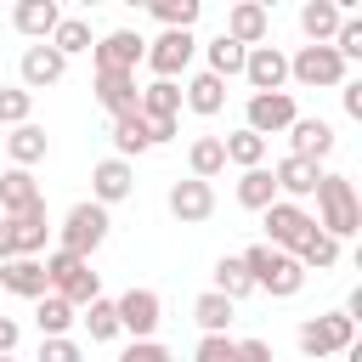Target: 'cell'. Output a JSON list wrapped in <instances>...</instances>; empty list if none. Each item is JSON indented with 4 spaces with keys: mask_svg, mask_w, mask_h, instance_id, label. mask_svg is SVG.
<instances>
[{
    "mask_svg": "<svg viewBox=\"0 0 362 362\" xmlns=\"http://www.w3.org/2000/svg\"><path fill=\"white\" fill-rule=\"evenodd\" d=\"M294 260H300L305 272H328V266L339 260V243H334L328 232H317V226H311V232H305V243L294 249Z\"/></svg>",
    "mask_w": 362,
    "mask_h": 362,
    "instance_id": "d590c367",
    "label": "cell"
},
{
    "mask_svg": "<svg viewBox=\"0 0 362 362\" xmlns=\"http://www.w3.org/2000/svg\"><path fill=\"white\" fill-rule=\"evenodd\" d=\"M45 238H51L45 204L28 209V215H11V221H6V260H40V255H45Z\"/></svg>",
    "mask_w": 362,
    "mask_h": 362,
    "instance_id": "7c38bea8",
    "label": "cell"
},
{
    "mask_svg": "<svg viewBox=\"0 0 362 362\" xmlns=\"http://www.w3.org/2000/svg\"><path fill=\"white\" fill-rule=\"evenodd\" d=\"M192 362H238V339H226V334H204V339L192 345Z\"/></svg>",
    "mask_w": 362,
    "mask_h": 362,
    "instance_id": "b9f144b4",
    "label": "cell"
},
{
    "mask_svg": "<svg viewBox=\"0 0 362 362\" xmlns=\"http://www.w3.org/2000/svg\"><path fill=\"white\" fill-rule=\"evenodd\" d=\"M17 74H23V90L34 96V90H45V85H57V79L68 74V57H62V51H51V45L40 40V45H28V51H23Z\"/></svg>",
    "mask_w": 362,
    "mask_h": 362,
    "instance_id": "9a60e30c",
    "label": "cell"
},
{
    "mask_svg": "<svg viewBox=\"0 0 362 362\" xmlns=\"http://www.w3.org/2000/svg\"><path fill=\"white\" fill-rule=\"evenodd\" d=\"M339 102H345L351 119H362V79H345V85H339Z\"/></svg>",
    "mask_w": 362,
    "mask_h": 362,
    "instance_id": "bcb514c9",
    "label": "cell"
},
{
    "mask_svg": "<svg viewBox=\"0 0 362 362\" xmlns=\"http://www.w3.org/2000/svg\"><path fill=\"white\" fill-rule=\"evenodd\" d=\"M243 79L255 85V96H272V90L288 85V57H283L277 45H249V57H243Z\"/></svg>",
    "mask_w": 362,
    "mask_h": 362,
    "instance_id": "4fadbf2b",
    "label": "cell"
},
{
    "mask_svg": "<svg viewBox=\"0 0 362 362\" xmlns=\"http://www.w3.org/2000/svg\"><path fill=\"white\" fill-rule=\"evenodd\" d=\"M221 147H226V164H238V170H260L266 164V141L255 130H232V136H221Z\"/></svg>",
    "mask_w": 362,
    "mask_h": 362,
    "instance_id": "1f68e13d",
    "label": "cell"
},
{
    "mask_svg": "<svg viewBox=\"0 0 362 362\" xmlns=\"http://www.w3.org/2000/svg\"><path fill=\"white\" fill-rule=\"evenodd\" d=\"M238 362H277L266 339H238Z\"/></svg>",
    "mask_w": 362,
    "mask_h": 362,
    "instance_id": "f6af8a7d",
    "label": "cell"
},
{
    "mask_svg": "<svg viewBox=\"0 0 362 362\" xmlns=\"http://www.w3.org/2000/svg\"><path fill=\"white\" fill-rule=\"evenodd\" d=\"M238 260H243L249 283H255V288H266V294H277V300H294V294L305 288V266H300L294 255L272 249V243H249Z\"/></svg>",
    "mask_w": 362,
    "mask_h": 362,
    "instance_id": "6da1fadb",
    "label": "cell"
},
{
    "mask_svg": "<svg viewBox=\"0 0 362 362\" xmlns=\"http://www.w3.org/2000/svg\"><path fill=\"white\" fill-rule=\"evenodd\" d=\"M34 322H40V339H62V334L79 322V311H74L62 294H40V300H34Z\"/></svg>",
    "mask_w": 362,
    "mask_h": 362,
    "instance_id": "83f0119b",
    "label": "cell"
},
{
    "mask_svg": "<svg viewBox=\"0 0 362 362\" xmlns=\"http://www.w3.org/2000/svg\"><path fill=\"white\" fill-rule=\"evenodd\" d=\"M11 23H17V34H28V40L40 45V40H51V28L62 23V6H57V0H17Z\"/></svg>",
    "mask_w": 362,
    "mask_h": 362,
    "instance_id": "44dd1931",
    "label": "cell"
},
{
    "mask_svg": "<svg viewBox=\"0 0 362 362\" xmlns=\"http://www.w3.org/2000/svg\"><path fill=\"white\" fill-rule=\"evenodd\" d=\"M107 226H113V221H107V209H102V204H74V209H68V221L57 226V232H62V243H57V249H62V255L90 260V255L107 243Z\"/></svg>",
    "mask_w": 362,
    "mask_h": 362,
    "instance_id": "277c9868",
    "label": "cell"
},
{
    "mask_svg": "<svg viewBox=\"0 0 362 362\" xmlns=\"http://www.w3.org/2000/svg\"><path fill=\"white\" fill-rule=\"evenodd\" d=\"M136 113H141V119H175V113H181V85H175V79H153V85H141Z\"/></svg>",
    "mask_w": 362,
    "mask_h": 362,
    "instance_id": "4316f807",
    "label": "cell"
},
{
    "mask_svg": "<svg viewBox=\"0 0 362 362\" xmlns=\"http://www.w3.org/2000/svg\"><path fill=\"white\" fill-rule=\"evenodd\" d=\"M79 322H85V334H90L96 345L119 339V311H113V300H102V294H96L90 305H85V317H79Z\"/></svg>",
    "mask_w": 362,
    "mask_h": 362,
    "instance_id": "74e56055",
    "label": "cell"
},
{
    "mask_svg": "<svg viewBox=\"0 0 362 362\" xmlns=\"http://www.w3.org/2000/svg\"><path fill=\"white\" fill-rule=\"evenodd\" d=\"M136 192V170L124 164V158H102L96 170H90V204H119V198H130Z\"/></svg>",
    "mask_w": 362,
    "mask_h": 362,
    "instance_id": "2e32d148",
    "label": "cell"
},
{
    "mask_svg": "<svg viewBox=\"0 0 362 362\" xmlns=\"http://www.w3.org/2000/svg\"><path fill=\"white\" fill-rule=\"evenodd\" d=\"M45 283H51V294H62L74 311H85L96 294H102V277L90 272V260H79V255H62V249H51L45 260Z\"/></svg>",
    "mask_w": 362,
    "mask_h": 362,
    "instance_id": "3957f363",
    "label": "cell"
},
{
    "mask_svg": "<svg viewBox=\"0 0 362 362\" xmlns=\"http://www.w3.org/2000/svg\"><path fill=\"white\" fill-rule=\"evenodd\" d=\"M28 113H34V96H28L23 85H0V130L28 124Z\"/></svg>",
    "mask_w": 362,
    "mask_h": 362,
    "instance_id": "f35d334b",
    "label": "cell"
},
{
    "mask_svg": "<svg viewBox=\"0 0 362 362\" xmlns=\"http://www.w3.org/2000/svg\"><path fill=\"white\" fill-rule=\"evenodd\" d=\"M113 311H119V334H130V339H153L164 322V300L153 288H124L113 300Z\"/></svg>",
    "mask_w": 362,
    "mask_h": 362,
    "instance_id": "52a82bcc",
    "label": "cell"
},
{
    "mask_svg": "<svg viewBox=\"0 0 362 362\" xmlns=\"http://www.w3.org/2000/svg\"><path fill=\"white\" fill-rule=\"evenodd\" d=\"M34 362H85V351H79V339H40V356Z\"/></svg>",
    "mask_w": 362,
    "mask_h": 362,
    "instance_id": "7bdbcfd3",
    "label": "cell"
},
{
    "mask_svg": "<svg viewBox=\"0 0 362 362\" xmlns=\"http://www.w3.org/2000/svg\"><path fill=\"white\" fill-rule=\"evenodd\" d=\"M51 51H62V57H79V51H90L96 40H90V23L85 17H62L57 28H51V40H45Z\"/></svg>",
    "mask_w": 362,
    "mask_h": 362,
    "instance_id": "836d02e7",
    "label": "cell"
},
{
    "mask_svg": "<svg viewBox=\"0 0 362 362\" xmlns=\"http://www.w3.org/2000/svg\"><path fill=\"white\" fill-rule=\"evenodd\" d=\"M153 141H147V119L141 113H124V119H113V158H136V153H147Z\"/></svg>",
    "mask_w": 362,
    "mask_h": 362,
    "instance_id": "f1b7e54d",
    "label": "cell"
},
{
    "mask_svg": "<svg viewBox=\"0 0 362 362\" xmlns=\"http://www.w3.org/2000/svg\"><path fill=\"white\" fill-rule=\"evenodd\" d=\"M238 204H243V209H272V204H277V181H272L266 164L238 175Z\"/></svg>",
    "mask_w": 362,
    "mask_h": 362,
    "instance_id": "4dcf8cb0",
    "label": "cell"
},
{
    "mask_svg": "<svg viewBox=\"0 0 362 362\" xmlns=\"http://www.w3.org/2000/svg\"><path fill=\"white\" fill-rule=\"evenodd\" d=\"M119 362H175V356H170V345H158V339H130V345L119 351Z\"/></svg>",
    "mask_w": 362,
    "mask_h": 362,
    "instance_id": "ee69618b",
    "label": "cell"
},
{
    "mask_svg": "<svg viewBox=\"0 0 362 362\" xmlns=\"http://www.w3.org/2000/svg\"><path fill=\"white\" fill-rule=\"evenodd\" d=\"M328 45H334V51H339V62H345V68H351V62H362V17H356V11H351V17H345V23H339V34H334V40H328Z\"/></svg>",
    "mask_w": 362,
    "mask_h": 362,
    "instance_id": "60d3db41",
    "label": "cell"
},
{
    "mask_svg": "<svg viewBox=\"0 0 362 362\" xmlns=\"http://www.w3.org/2000/svg\"><path fill=\"white\" fill-rule=\"evenodd\" d=\"M288 147H294V158L322 164V158L334 153V124H328V119H294V124H288Z\"/></svg>",
    "mask_w": 362,
    "mask_h": 362,
    "instance_id": "ffe728a7",
    "label": "cell"
},
{
    "mask_svg": "<svg viewBox=\"0 0 362 362\" xmlns=\"http://www.w3.org/2000/svg\"><path fill=\"white\" fill-rule=\"evenodd\" d=\"M45 204V192H40V181H34V170H6L0 175V215L11 221V215H28V209H40Z\"/></svg>",
    "mask_w": 362,
    "mask_h": 362,
    "instance_id": "d6986e66",
    "label": "cell"
},
{
    "mask_svg": "<svg viewBox=\"0 0 362 362\" xmlns=\"http://www.w3.org/2000/svg\"><path fill=\"white\" fill-rule=\"evenodd\" d=\"M90 57H96L102 74H136V62L147 57V40H141L136 28H113V34H102V40L90 45Z\"/></svg>",
    "mask_w": 362,
    "mask_h": 362,
    "instance_id": "ba28073f",
    "label": "cell"
},
{
    "mask_svg": "<svg viewBox=\"0 0 362 362\" xmlns=\"http://www.w3.org/2000/svg\"><path fill=\"white\" fill-rule=\"evenodd\" d=\"M192 322H198L204 334H226V322H232V300L215 294V288H204V294L192 300Z\"/></svg>",
    "mask_w": 362,
    "mask_h": 362,
    "instance_id": "d6a6232c",
    "label": "cell"
},
{
    "mask_svg": "<svg viewBox=\"0 0 362 362\" xmlns=\"http://www.w3.org/2000/svg\"><path fill=\"white\" fill-rule=\"evenodd\" d=\"M170 215H175L181 226H204V221L215 215V187H209V181H192V175L175 181V187H170Z\"/></svg>",
    "mask_w": 362,
    "mask_h": 362,
    "instance_id": "5bb4252c",
    "label": "cell"
},
{
    "mask_svg": "<svg viewBox=\"0 0 362 362\" xmlns=\"http://www.w3.org/2000/svg\"><path fill=\"white\" fill-rule=\"evenodd\" d=\"M204 51H209V68H204V74H215V79H232V74H243V57H249V51H243L238 40L215 34V40L204 45Z\"/></svg>",
    "mask_w": 362,
    "mask_h": 362,
    "instance_id": "e575fe53",
    "label": "cell"
},
{
    "mask_svg": "<svg viewBox=\"0 0 362 362\" xmlns=\"http://www.w3.org/2000/svg\"><path fill=\"white\" fill-rule=\"evenodd\" d=\"M187 164H192V181H215V175L226 170V147H221V136H198V141L187 147Z\"/></svg>",
    "mask_w": 362,
    "mask_h": 362,
    "instance_id": "f546056e",
    "label": "cell"
},
{
    "mask_svg": "<svg viewBox=\"0 0 362 362\" xmlns=\"http://www.w3.org/2000/svg\"><path fill=\"white\" fill-rule=\"evenodd\" d=\"M147 11H153L164 28H187V34H192V23H198V11H204V6H198V0H153Z\"/></svg>",
    "mask_w": 362,
    "mask_h": 362,
    "instance_id": "ab89813d",
    "label": "cell"
},
{
    "mask_svg": "<svg viewBox=\"0 0 362 362\" xmlns=\"http://www.w3.org/2000/svg\"><path fill=\"white\" fill-rule=\"evenodd\" d=\"M266 28H272V11H266L260 0H238V6L226 11V28H221V34H226V40H238V45L249 51V45H260V40H266Z\"/></svg>",
    "mask_w": 362,
    "mask_h": 362,
    "instance_id": "e0dca14e",
    "label": "cell"
},
{
    "mask_svg": "<svg viewBox=\"0 0 362 362\" xmlns=\"http://www.w3.org/2000/svg\"><path fill=\"white\" fill-rule=\"evenodd\" d=\"M0 260H6V215H0Z\"/></svg>",
    "mask_w": 362,
    "mask_h": 362,
    "instance_id": "681fc988",
    "label": "cell"
},
{
    "mask_svg": "<svg viewBox=\"0 0 362 362\" xmlns=\"http://www.w3.org/2000/svg\"><path fill=\"white\" fill-rule=\"evenodd\" d=\"M294 345H300L305 356H345V351L356 345V322H351L345 311H328V317H311V322H300V334H294Z\"/></svg>",
    "mask_w": 362,
    "mask_h": 362,
    "instance_id": "8992f818",
    "label": "cell"
},
{
    "mask_svg": "<svg viewBox=\"0 0 362 362\" xmlns=\"http://www.w3.org/2000/svg\"><path fill=\"white\" fill-rule=\"evenodd\" d=\"M0 362H17V356H0Z\"/></svg>",
    "mask_w": 362,
    "mask_h": 362,
    "instance_id": "816d5d0a",
    "label": "cell"
},
{
    "mask_svg": "<svg viewBox=\"0 0 362 362\" xmlns=\"http://www.w3.org/2000/svg\"><path fill=\"white\" fill-rule=\"evenodd\" d=\"M260 215H266V243H272V249H283V255H294V249L305 243V232L317 226V221H311L300 204H288V198H277V204H272V209H260Z\"/></svg>",
    "mask_w": 362,
    "mask_h": 362,
    "instance_id": "8fae6325",
    "label": "cell"
},
{
    "mask_svg": "<svg viewBox=\"0 0 362 362\" xmlns=\"http://www.w3.org/2000/svg\"><path fill=\"white\" fill-rule=\"evenodd\" d=\"M339 23H345L339 0H305V6H300V28H305L311 45H328V40L339 34Z\"/></svg>",
    "mask_w": 362,
    "mask_h": 362,
    "instance_id": "cb8c5ba5",
    "label": "cell"
},
{
    "mask_svg": "<svg viewBox=\"0 0 362 362\" xmlns=\"http://www.w3.org/2000/svg\"><path fill=\"white\" fill-rule=\"evenodd\" d=\"M192 51H198V40L187 34V28H164L153 45H147V68H153V79H175V74H187V62H192Z\"/></svg>",
    "mask_w": 362,
    "mask_h": 362,
    "instance_id": "9c48e42d",
    "label": "cell"
},
{
    "mask_svg": "<svg viewBox=\"0 0 362 362\" xmlns=\"http://www.w3.org/2000/svg\"><path fill=\"white\" fill-rule=\"evenodd\" d=\"M317 232H328L334 243L339 238H351V232H362V204H356V187H351V175H322L317 181Z\"/></svg>",
    "mask_w": 362,
    "mask_h": 362,
    "instance_id": "7a4b0ae2",
    "label": "cell"
},
{
    "mask_svg": "<svg viewBox=\"0 0 362 362\" xmlns=\"http://www.w3.org/2000/svg\"><path fill=\"white\" fill-rule=\"evenodd\" d=\"M215 294H226L232 305H238L243 294H255V283H249V272H243L238 255H221V260H215Z\"/></svg>",
    "mask_w": 362,
    "mask_h": 362,
    "instance_id": "8d00e7d4",
    "label": "cell"
},
{
    "mask_svg": "<svg viewBox=\"0 0 362 362\" xmlns=\"http://www.w3.org/2000/svg\"><path fill=\"white\" fill-rule=\"evenodd\" d=\"M272 181H277V198H288V204H300V198H311L317 192V181H322V170L311 164V158H277V170H272Z\"/></svg>",
    "mask_w": 362,
    "mask_h": 362,
    "instance_id": "ac0fdd59",
    "label": "cell"
},
{
    "mask_svg": "<svg viewBox=\"0 0 362 362\" xmlns=\"http://www.w3.org/2000/svg\"><path fill=\"white\" fill-rule=\"evenodd\" d=\"M45 130L28 119V124H17V130H6V153H11V170H34L40 158H45Z\"/></svg>",
    "mask_w": 362,
    "mask_h": 362,
    "instance_id": "484cf974",
    "label": "cell"
},
{
    "mask_svg": "<svg viewBox=\"0 0 362 362\" xmlns=\"http://www.w3.org/2000/svg\"><path fill=\"white\" fill-rule=\"evenodd\" d=\"M175 136V119H147V141L158 147V141H170Z\"/></svg>",
    "mask_w": 362,
    "mask_h": 362,
    "instance_id": "7dc6e473",
    "label": "cell"
},
{
    "mask_svg": "<svg viewBox=\"0 0 362 362\" xmlns=\"http://www.w3.org/2000/svg\"><path fill=\"white\" fill-rule=\"evenodd\" d=\"M136 96H141L136 74H102V68H96V102H102V107H107L113 119L136 113Z\"/></svg>",
    "mask_w": 362,
    "mask_h": 362,
    "instance_id": "7402d4cb",
    "label": "cell"
},
{
    "mask_svg": "<svg viewBox=\"0 0 362 362\" xmlns=\"http://www.w3.org/2000/svg\"><path fill=\"white\" fill-rule=\"evenodd\" d=\"M0 147H6V130H0Z\"/></svg>",
    "mask_w": 362,
    "mask_h": 362,
    "instance_id": "f907efd6",
    "label": "cell"
},
{
    "mask_svg": "<svg viewBox=\"0 0 362 362\" xmlns=\"http://www.w3.org/2000/svg\"><path fill=\"white\" fill-rule=\"evenodd\" d=\"M0 288H6V294H23V300L51 294V283H45V266H40V260H0Z\"/></svg>",
    "mask_w": 362,
    "mask_h": 362,
    "instance_id": "603a6c76",
    "label": "cell"
},
{
    "mask_svg": "<svg viewBox=\"0 0 362 362\" xmlns=\"http://www.w3.org/2000/svg\"><path fill=\"white\" fill-rule=\"evenodd\" d=\"M294 119H300V107H294V96H288V90L249 96V107H243V130H255L260 141H266V136H277V130H288Z\"/></svg>",
    "mask_w": 362,
    "mask_h": 362,
    "instance_id": "30bf717a",
    "label": "cell"
},
{
    "mask_svg": "<svg viewBox=\"0 0 362 362\" xmlns=\"http://www.w3.org/2000/svg\"><path fill=\"white\" fill-rule=\"evenodd\" d=\"M11 345H17V322L0 317V356H11Z\"/></svg>",
    "mask_w": 362,
    "mask_h": 362,
    "instance_id": "c3c4849f",
    "label": "cell"
},
{
    "mask_svg": "<svg viewBox=\"0 0 362 362\" xmlns=\"http://www.w3.org/2000/svg\"><path fill=\"white\" fill-rule=\"evenodd\" d=\"M288 79L305 85V90H339L345 85V62L334 45H300L288 57Z\"/></svg>",
    "mask_w": 362,
    "mask_h": 362,
    "instance_id": "5b68a950",
    "label": "cell"
},
{
    "mask_svg": "<svg viewBox=\"0 0 362 362\" xmlns=\"http://www.w3.org/2000/svg\"><path fill=\"white\" fill-rule=\"evenodd\" d=\"M181 102H187L198 119H215V113L226 107V79H215V74H192V79L181 85Z\"/></svg>",
    "mask_w": 362,
    "mask_h": 362,
    "instance_id": "d4e9b609",
    "label": "cell"
}]
</instances>
